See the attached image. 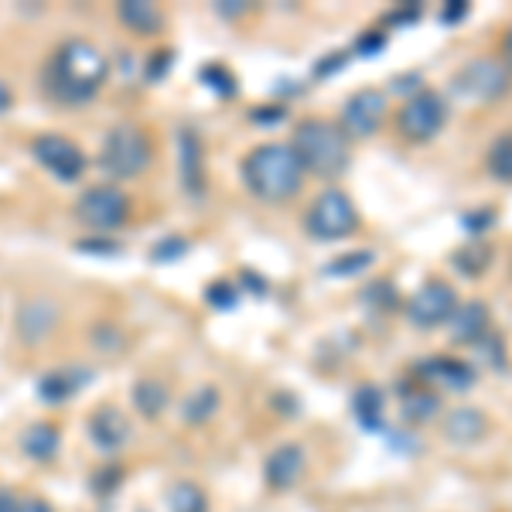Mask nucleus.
<instances>
[{
	"label": "nucleus",
	"instance_id": "1",
	"mask_svg": "<svg viewBox=\"0 0 512 512\" xmlns=\"http://www.w3.org/2000/svg\"><path fill=\"white\" fill-rule=\"evenodd\" d=\"M110 62L93 41L72 38L45 65V89L62 103H86L106 82Z\"/></svg>",
	"mask_w": 512,
	"mask_h": 512
},
{
	"label": "nucleus",
	"instance_id": "2",
	"mask_svg": "<svg viewBox=\"0 0 512 512\" xmlns=\"http://www.w3.org/2000/svg\"><path fill=\"white\" fill-rule=\"evenodd\" d=\"M243 181L260 202H291L304 188V168L291 144H260L243 158Z\"/></svg>",
	"mask_w": 512,
	"mask_h": 512
},
{
	"label": "nucleus",
	"instance_id": "3",
	"mask_svg": "<svg viewBox=\"0 0 512 512\" xmlns=\"http://www.w3.org/2000/svg\"><path fill=\"white\" fill-rule=\"evenodd\" d=\"M291 151L301 168L318 178H342L352 161V140L332 120H301L294 127Z\"/></svg>",
	"mask_w": 512,
	"mask_h": 512
},
{
	"label": "nucleus",
	"instance_id": "4",
	"mask_svg": "<svg viewBox=\"0 0 512 512\" xmlns=\"http://www.w3.org/2000/svg\"><path fill=\"white\" fill-rule=\"evenodd\" d=\"M151 140L140 127L134 123H117V127L106 134L103 140V151H99V164H103L106 175L127 181V178H137L151 168Z\"/></svg>",
	"mask_w": 512,
	"mask_h": 512
},
{
	"label": "nucleus",
	"instance_id": "5",
	"mask_svg": "<svg viewBox=\"0 0 512 512\" xmlns=\"http://www.w3.org/2000/svg\"><path fill=\"white\" fill-rule=\"evenodd\" d=\"M304 229L311 239L321 243H338V239L352 236L359 229V209L342 188H325L315 202H311L308 216H304Z\"/></svg>",
	"mask_w": 512,
	"mask_h": 512
},
{
	"label": "nucleus",
	"instance_id": "6",
	"mask_svg": "<svg viewBox=\"0 0 512 512\" xmlns=\"http://www.w3.org/2000/svg\"><path fill=\"white\" fill-rule=\"evenodd\" d=\"M451 89L468 103H499L512 89V72L492 55H478L454 72Z\"/></svg>",
	"mask_w": 512,
	"mask_h": 512
},
{
	"label": "nucleus",
	"instance_id": "7",
	"mask_svg": "<svg viewBox=\"0 0 512 512\" xmlns=\"http://www.w3.org/2000/svg\"><path fill=\"white\" fill-rule=\"evenodd\" d=\"M448 127V103L434 89H417L396 113V130L407 144H431Z\"/></svg>",
	"mask_w": 512,
	"mask_h": 512
},
{
	"label": "nucleus",
	"instance_id": "8",
	"mask_svg": "<svg viewBox=\"0 0 512 512\" xmlns=\"http://www.w3.org/2000/svg\"><path fill=\"white\" fill-rule=\"evenodd\" d=\"M458 304H461L458 291H454L448 280L431 277L403 301V315H407L410 325L420 328V332H431L437 325H448L454 318V311H458Z\"/></svg>",
	"mask_w": 512,
	"mask_h": 512
},
{
	"label": "nucleus",
	"instance_id": "9",
	"mask_svg": "<svg viewBox=\"0 0 512 512\" xmlns=\"http://www.w3.org/2000/svg\"><path fill=\"white\" fill-rule=\"evenodd\" d=\"M76 216L86 222L96 233H110L120 229L130 216V198L120 192L117 185H93L89 192H82Z\"/></svg>",
	"mask_w": 512,
	"mask_h": 512
},
{
	"label": "nucleus",
	"instance_id": "10",
	"mask_svg": "<svg viewBox=\"0 0 512 512\" xmlns=\"http://www.w3.org/2000/svg\"><path fill=\"white\" fill-rule=\"evenodd\" d=\"M386 110H390V99H386L383 89H359V93H352L345 99L342 123H338V127L345 130L349 140H366L383 127Z\"/></svg>",
	"mask_w": 512,
	"mask_h": 512
},
{
	"label": "nucleus",
	"instance_id": "11",
	"mask_svg": "<svg viewBox=\"0 0 512 512\" xmlns=\"http://www.w3.org/2000/svg\"><path fill=\"white\" fill-rule=\"evenodd\" d=\"M414 376L420 383H427L434 390V386H444V390L451 393H468L475 386V366L468 359H454V355H427V359H420L414 366Z\"/></svg>",
	"mask_w": 512,
	"mask_h": 512
},
{
	"label": "nucleus",
	"instance_id": "12",
	"mask_svg": "<svg viewBox=\"0 0 512 512\" xmlns=\"http://www.w3.org/2000/svg\"><path fill=\"white\" fill-rule=\"evenodd\" d=\"M31 151H35V158L41 161V168H48L62 181H76L82 178V171H86V154H82L69 137L41 134L35 144H31Z\"/></svg>",
	"mask_w": 512,
	"mask_h": 512
},
{
	"label": "nucleus",
	"instance_id": "13",
	"mask_svg": "<svg viewBox=\"0 0 512 512\" xmlns=\"http://www.w3.org/2000/svg\"><path fill=\"white\" fill-rule=\"evenodd\" d=\"M448 325H451V342L472 349V345H478L492 332V311L485 301H465V304H458V311H454V318Z\"/></svg>",
	"mask_w": 512,
	"mask_h": 512
},
{
	"label": "nucleus",
	"instance_id": "14",
	"mask_svg": "<svg viewBox=\"0 0 512 512\" xmlns=\"http://www.w3.org/2000/svg\"><path fill=\"white\" fill-rule=\"evenodd\" d=\"M178 158H181V185H185V192L192 198H202V192H205V151H202V140H198L195 130L181 127Z\"/></svg>",
	"mask_w": 512,
	"mask_h": 512
},
{
	"label": "nucleus",
	"instance_id": "15",
	"mask_svg": "<svg viewBox=\"0 0 512 512\" xmlns=\"http://www.w3.org/2000/svg\"><path fill=\"white\" fill-rule=\"evenodd\" d=\"M304 465H308V458H304V451L297 448V444H280V448L267 458V465H263V475H267L270 489L284 492L301 482Z\"/></svg>",
	"mask_w": 512,
	"mask_h": 512
},
{
	"label": "nucleus",
	"instance_id": "16",
	"mask_svg": "<svg viewBox=\"0 0 512 512\" xmlns=\"http://www.w3.org/2000/svg\"><path fill=\"white\" fill-rule=\"evenodd\" d=\"M89 437L99 451H120L130 441V420L117 407H99L89 417Z\"/></svg>",
	"mask_w": 512,
	"mask_h": 512
},
{
	"label": "nucleus",
	"instance_id": "17",
	"mask_svg": "<svg viewBox=\"0 0 512 512\" xmlns=\"http://www.w3.org/2000/svg\"><path fill=\"white\" fill-rule=\"evenodd\" d=\"M400 410L407 424H431V420L441 414V396L431 390L427 383H403L400 386Z\"/></svg>",
	"mask_w": 512,
	"mask_h": 512
},
{
	"label": "nucleus",
	"instance_id": "18",
	"mask_svg": "<svg viewBox=\"0 0 512 512\" xmlns=\"http://www.w3.org/2000/svg\"><path fill=\"white\" fill-rule=\"evenodd\" d=\"M444 437L458 448H468V444H478L485 434H489V417L482 414L478 407H458L444 417Z\"/></svg>",
	"mask_w": 512,
	"mask_h": 512
},
{
	"label": "nucleus",
	"instance_id": "19",
	"mask_svg": "<svg viewBox=\"0 0 512 512\" xmlns=\"http://www.w3.org/2000/svg\"><path fill=\"white\" fill-rule=\"evenodd\" d=\"M352 417L362 431H386V393L376 383H362L352 396Z\"/></svg>",
	"mask_w": 512,
	"mask_h": 512
},
{
	"label": "nucleus",
	"instance_id": "20",
	"mask_svg": "<svg viewBox=\"0 0 512 512\" xmlns=\"http://www.w3.org/2000/svg\"><path fill=\"white\" fill-rule=\"evenodd\" d=\"M89 379H93L89 369H55V373H48L38 383V393H41V400H48V403H65L69 396H76Z\"/></svg>",
	"mask_w": 512,
	"mask_h": 512
},
{
	"label": "nucleus",
	"instance_id": "21",
	"mask_svg": "<svg viewBox=\"0 0 512 512\" xmlns=\"http://www.w3.org/2000/svg\"><path fill=\"white\" fill-rule=\"evenodd\" d=\"M120 21L127 24L134 35H158L164 28V14L158 4H151V0H123L117 7Z\"/></svg>",
	"mask_w": 512,
	"mask_h": 512
},
{
	"label": "nucleus",
	"instance_id": "22",
	"mask_svg": "<svg viewBox=\"0 0 512 512\" xmlns=\"http://www.w3.org/2000/svg\"><path fill=\"white\" fill-rule=\"evenodd\" d=\"M55 318H59V311H55L48 301H31V304H24L21 315H18L21 338H28V342H38V338H45L48 332H52Z\"/></svg>",
	"mask_w": 512,
	"mask_h": 512
},
{
	"label": "nucleus",
	"instance_id": "23",
	"mask_svg": "<svg viewBox=\"0 0 512 512\" xmlns=\"http://www.w3.org/2000/svg\"><path fill=\"white\" fill-rule=\"evenodd\" d=\"M492 260H495V250H492L489 243H482V239H475V243L461 246V250L451 256L454 270H461V274H465V277H472V280L482 277L485 270L492 267Z\"/></svg>",
	"mask_w": 512,
	"mask_h": 512
},
{
	"label": "nucleus",
	"instance_id": "24",
	"mask_svg": "<svg viewBox=\"0 0 512 512\" xmlns=\"http://www.w3.org/2000/svg\"><path fill=\"white\" fill-rule=\"evenodd\" d=\"M134 407L144 420H158L168 407V386L158 379H140L134 383Z\"/></svg>",
	"mask_w": 512,
	"mask_h": 512
},
{
	"label": "nucleus",
	"instance_id": "25",
	"mask_svg": "<svg viewBox=\"0 0 512 512\" xmlns=\"http://www.w3.org/2000/svg\"><path fill=\"white\" fill-rule=\"evenodd\" d=\"M219 407H222V396L216 386H198L185 400V407H181V417H185V424H209L219 414Z\"/></svg>",
	"mask_w": 512,
	"mask_h": 512
},
{
	"label": "nucleus",
	"instance_id": "26",
	"mask_svg": "<svg viewBox=\"0 0 512 512\" xmlns=\"http://www.w3.org/2000/svg\"><path fill=\"white\" fill-rule=\"evenodd\" d=\"M21 448L35 461H52L55 454H59V431H55L52 424H31L28 431H24Z\"/></svg>",
	"mask_w": 512,
	"mask_h": 512
},
{
	"label": "nucleus",
	"instance_id": "27",
	"mask_svg": "<svg viewBox=\"0 0 512 512\" xmlns=\"http://www.w3.org/2000/svg\"><path fill=\"white\" fill-rule=\"evenodd\" d=\"M485 168H489V175L495 181L512 185V130H506V134H499L492 140L489 154H485Z\"/></svg>",
	"mask_w": 512,
	"mask_h": 512
},
{
	"label": "nucleus",
	"instance_id": "28",
	"mask_svg": "<svg viewBox=\"0 0 512 512\" xmlns=\"http://www.w3.org/2000/svg\"><path fill=\"white\" fill-rule=\"evenodd\" d=\"M376 263V253L369 250H355V253H342L335 256L332 263H325V270L321 274L325 277H359L362 270H369Z\"/></svg>",
	"mask_w": 512,
	"mask_h": 512
},
{
	"label": "nucleus",
	"instance_id": "29",
	"mask_svg": "<svg viewBox=\"0 0 512 512\" xmlns=\"http://www.w3.org/2000/svg\"><path fill=\"white\" fill-rule=\"evenodd\" d=\"M168 509L171 512H209V502H205V492L192 482H178L168 495Z\"/></svg>",
	"mask_w": 512,
	"mask_h": 512
},
{
	"label": "nucleus",
	"instance_id": "30",
	"mask_svg": "<svg viewBox=\"0 0 512 512\" xmlns=\"http://www.w3.org/2000/svg\"><path fill=\"white\" fill-rule=\"evenodd\" d=\"M202 82L212 89V93H219L222 99L236 96V79H233V72H229L226 65H205V69H202Z\"/></svg>",
	"mask_w": 512,
	"mask_h": 512
},
{
	"label": "nucleus",
	"instance_id": "31",
	"mask_svg": "<svg viewBox=\"0 0 512 512\" xmlns=\"http://www.w3.org/2000/svg\"><path fill=\"white\" fill-rule=\"evenodd\" d=\"M362 297H366V301L373 304V308H383V311H393L396 304H403V301H400V294H396V284H393V280H376V284L369 287V291L362 294Z\"/></svg>",
	"mask_w": 512,
	"mask_h": 512
},
{
	"label": "nucleus",
	"instance_id": "32",
	"mask_svg": "<svg viewBox=\"0 0 512 512\" xmlns=\"http://www.w3.org/2000/svg\"><path fill=\"white\" fill-rule=\"evenodd\" d=\"M495 219H499V212H495L492 205H485V209H472V212H461V226H465L472 236L489 233V229L495 226Z\"/></svg>",
	"mask_w": 512,
	"mask_h": 512
},
{
	"label": "nucleus",
	"instance_id": "33",
	"mask_svg": "<svg viewBox=\"0 0 512 512\" xmlns=\"http://www.w3.org/2000/svg\"><path fill=\"white\" fill-rule=\"evenodd\" d=\"M386 48V35L383 31H366L359 41L352 45V55H362V59H373V55H379Z\"/></svg>",
	"mask_w": 512,
	"mask_h": 512
},
{
	"label": "nucleus",
	"instance_id": "34",
	"mask_svg": "<svg viewBox=\"0 0 512 512\" xmlns=\"http://www.w3.org/2000/svg\"><path fill=\"white\" fill-rule=\"evenodd\" d=\"M185 250H188V243L181 236H175V239H168V243L154 246V260H178V256H185Z\"/></svg>",
	"mask_w": 512,
	"mask_h": 512
},
{
	"label": "nucleus",
	"instance_id": "35",
	"mask_svg": "<svg viewBox=\"0 0 512 512\" xmlns=\"http://www.w3.org/2000/svg\"><path fill=\"white\" fill-rule=\"evenodd\" d=\"M420 14H424V7L420 4H403V7H396V11L390 14V18H386V28H396V24H414Z\"/></svg>",
	"mask_w": 512,
	"mask_h": 512
},
{
	"label": "nucleus",
	"instance_id": "36",
	"mask_svg": "<svg viewBox=\"0 0 512 512\" xmlns=\"http://www.w3.org/2000/svg\"><path fill=\"white\" fill-rule=\"evenodd\" d=\"M209 301L216 304V308H233V304H236V287L233 284H212L209 287Z\"/></svg>",
	"mask_w": 512,
	"mask_h": 512
},
{
	"label": "nucleus",
	"instance_id": "37",
	"mask_svg": "<svg viewBox=\"0 0 512 512\" xmlns=\"http://www.w3.org/2000/svg\"><path fill=\"white\" fill-rule=\"evenodd\" d=\"M468 14H472V7H468L465 0H448V4L441 7V21L444 24H458V21H465Z\"/></svg>",
	"mask_w": 512,
	"mask_h": 512
},
{
	"label": "nucleus",
	"instance_id": "38",
	"mask_svg": "<svg viewBox=\"0 0 512 512\" xmlns=\"http://www.w3.org/2000/svg\"><path fill=\"white\" fill-rule=\"evenodd\" d=\"M96 492L99 495H110L113 489H117V485H120V468H113V472H110V468H103V472H99L96 475Z\"/></svg>",
	"mask_w": 512,
	"mask_h": 512
},
{
	"label": "nucleus",
	"instance_id": "39",
	"mask_svg": "<svg viewBox=\"0 0 512 512\" xmlns=\"http://www.w3.org/2000/svg\"><path fill=\"white\" fill-rule=\"evenodd\" d=\"M253 120L256 123H270V120L280 123L284 120V106H274V110H270V106H260V110H253Z\"/></svg>",
	"mask_w": 512,
	"mask_h": 512
},
{
	"label": "nucleus",
	"instance_id": "40",
	"mask_svg": "<svg viewBox=\"0 0 512 512\" xmlns=\"http://www.w3.org/2000/svg\"><path fill=\"white\" fill-rule=\"evenodd\" d=\"M216 11L222 18H239V14H246V4L243 0H222V4H216Z\"/></svg>",
	"mask_w": 512,
	"mask_h": 512
},
{
	"label": "nucleus",
	"instance_id": "41",
	"mask_svg": "<svg viewBox=\"0 0 512 512\" xmlns=\"http://www.w3.org/2000/svg\"><path fill=\"white\" fill-rule=\"evenodd\" d=\"M349 62L345 55H325V62H318V69H315V76H328V72H335V69H342V65Z\"/></svg>",
	"mask_w": 512,
	"mask_h": 512
},
{
	"label": "nucleus",
	"instance_id": "42",
	"mask_svg": "<svg viewBox=\"0 0 512 512\" xmlns=\"http://www.w3.org/2000/svg\"><path fill=\"white\" fill-rule=\"evenodd\" d=\"M499 62L506 65V69L512 72V24H509V31L502 35V48H499Z\"/></svg>",
	"mask_w": 512,
	"mask_h": 512
},
{
	"label": "nucleus",
	"instance_id": "43",
	"mask_svg": "<svg viewBox=\"0 0 512 512\" xmlns=\"http://www.w3.org/2000/svg\"><path fill=\"white\" fill-rule=\"evenodd\" d=\"M0 512H21V499H18V495L0 489Z\"/></svg>",
	"mask_w": 512,
	"mask_h": 512
},
{
	"label": "nucleus",
	"instance_id": "44",
	"mask_svg": "<svg viewBox=\"0 0 512 512\" xmlns=\"http://www.w3.org/2000/svg\"><path fill=\"white\" fill-rule=\"evenodd\" d=\"M21 512H55L52 506H48L45 499H38V495H31V499L21 502Z\"/></svg>",
	"mask_w": 512,
	"mask_h": 512
},
{
	"label": "nucleus",
	"instance_id": "45",
	"mask_svg": "<svg viewBox=\"0 0 512 512\" xmlns=\"http://www.w3.org/2000/svg\"><path fill=\"white\" fill-rule=\"evenodd\" d=\"M79 250H86V253H117V246H113V243H93V239H82Z\"/></svg>",
	"mask_w": 512,
	"mask_h": 512
},
{
	"label": "nucleus",
	"instance_id": "46",
	"mask_svg": "<svg viewBox=\"0 0 512 512\" xmlns=\"http://www.w3.org/2000/svg\"><path fill=\"white\" fill-rule=\"evenodd\" d=\"M14 106V96H11V86H7L4 79H0V117H4L7 110Z\"/></svg>",
	"mask_w": 512,
	"mask_h": 512
}]
</instances>
